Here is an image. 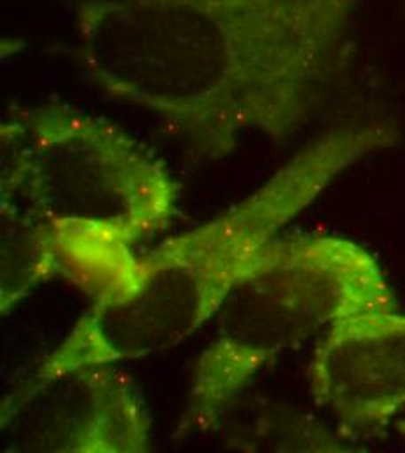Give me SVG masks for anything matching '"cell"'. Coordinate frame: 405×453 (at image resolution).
Instances as JSON below:
<instances>
[{
	"label": "cell",
	"instance_id": "cell-1",
	"mask_svg": "<svg viewBox=\"0 0 405 453\" xmlns=\"http://www.w3.org/2000/svg\"><path fill=\"white\" fill-rule=\"evenodd\" d=\"M356 0H81L77 51L109 96L224 157L292 134L347 57Z\"/></svg>",
	"mask_w": 405,
	"mask_h": 453
},
{
	"label": "cell",
	"instance_id": "cell-2",
	"mask_svg": "<svg viewBox=\"0 0 405 453\" xmlns=\"http://www.w3.org/2000/svg\"><path fill=\"white\" fill-rule=\"evenodd\" d=\"M392 143L385 127L334 129L201 226L136 255L126 278L79 316L28 382L167 352L214 319L280 232L343 171Z\"/></svg>",
	"mask_w": 405,
	"mask_h": 453
},
{
	"label": "cell",
	"instance_id": "cell-3",
	"mask_svg": "<svg viewBox=\"0 0 405 453\" xmlns=\"http://www.w3.org/2000/svg\"><path fill=\"white\" fill-rule=\"evenodd\" d=\"M0 133V199L48 228L61 278L91 300L113 291L140 244L178 215L165 163L102 117L50 104L11 113Z\"/></svg>",
	"mask_w": 405,
	"mask_h": 453
},
{
	"label": "cell",
	"instance_id": "cell-4",
	"mask_svg": "<svg viewBox=\"0 0 405 453\" xmlns=\"http://www.w3.org/2000/svg\"><path fill=\"white\" fill-rule=\"evenodd\" d=\"M393 309L385 273L356 242L332 235L275 239L221 305L175 436L212 431L271 361L338 319Z\"/></svg>",
	"mask_w": 405,
	"mask_h": 453
},
{
	"label": "cell",
	"instance_id": "cell-5",
	"mask_svg": "<svg viewBox=\"0 0 405 453\" xmlns=\"http://www.w3.org/2000/svg\"><path fill=\"white\" fill-rule=\"evenodd\" d=\"M2 452L145 453L152 420L117 365H91L25 382L2 403Z\"/></svg>",
	"mask_w": 405,
	"mask_h": 453
},
{
	"label": "cell",
	"instance_id": "cell-6",
	"mask_svg": "<svg viewBox=\"0 0 405 453\" xmlns=\"http://www.w3.org/2000/svg\"><path fill=\"white\" fill-rule=\"evenodd\" d=\"M315 401L347 429H372L405 408V314L354 312L332 323L309 365Z\"/></svg>",
	"mask_w": 405,
	"mask_h": 453
},
{
	"label": "cell",
	"instance_id": "cell-7",
	"mask_svg": "<svg viewBox=\"0 0 405 453\" xmlns=\"http://www.w3.org/2000/svg\"><path fill=\"white\" fill-rule=\"evenodd\" d=\"M0 311L11 312L34 288L61 278L51 234L23 206L0 199Z\"/></svg>",
	"mask_w": 405,
	"mask_h": 453
},
{
	"label": "cell",
	"instance_id": "cell-8",
	"mask_svg": "<svg viewBox=\"0 0 405 453\" xmlns=\"http://www.w3.org/2000/svg\"><path fill=\"white\" fill-rule=\"evenodd\" d=\"M402 431H404V436H405V420L402 422Z\"/></svg>",
	"mask_w": 405,
	"mask_h": 453
}]
</instances>
